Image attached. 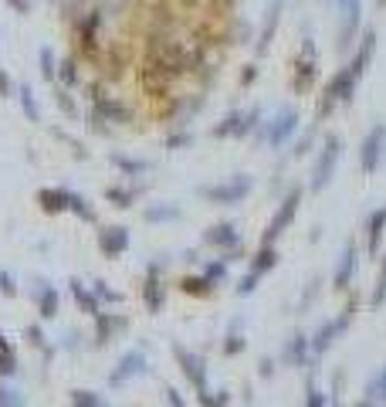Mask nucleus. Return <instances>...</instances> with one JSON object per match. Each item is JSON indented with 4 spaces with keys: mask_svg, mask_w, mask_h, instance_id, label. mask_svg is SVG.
<instances>
[{
    "mask_svg": "<svg viewBox=\"0 0 386 407\" xmlns=\"http://www.w3.org/2000/svg\"><path fill=\"white\" fill-rule=\"evenodd\" d=\"M339 160H343V136L329 132V136L322 139V146H318V157H315V163H312V180H309L312 194H322V190L332 183Z\"/></svg>",
    "mask_w": 386,
    "mask_h": 407,
    "instance_id": "1",
    "label": "nucleus"
},
{
    "mask_svg": "<svg viewBox=\"0 0 386 407\" xmlns=\"http://www.w3.org/2000/svg\"><path fill=\"white\" fill-rule=\"evenodd\" d=\"M315 79H318V51H315V41L305 34L302 44H298L295 61H292V92L295 95H309Z\"/></svg>",
    "mask_w": 386,
    "mask_h": 407,
    "instance_id": "2",
    "label": "nucleus"
},
{
    "mask_svg": "<svg viewBox=\"0 0 386 407\" xmlns=\"http://www.w3.org/2000/svg\"><path fill=\"white\" fill-rule=\"evenodd\" d=\"M295 132H298V109H295V106L278 109V112H274V119L258 126V136H261V139H268L271 150H281V146H285Z\"/></svg>",
    "mask_w": 386,
    "mask_h": 407,
    "instance_id": "3",
    "label": "nucleus"
},
{
    "mask_svg": "<svg viewBox=\"0 0 386 407\" xmlns=\"http://www.w3.org/2000/svg\"><path fill=\"white\" fill-rule=\"evenodd\" d=\"M251 177L247 173H237V177H231V180H224V183H214V187H200L196 194L200 197H207V201L214 204H241L247 194H251Z\"/></svg>",
    "mask_w": 386,
    "mask_h": 407,
    "instance_id": "4",
    "label": "nucleus"
},
{
    "mask_svg": "<svg viewBox=\"0 0 386 407\" xmlns=\"http://www.w3.org/2000/svg\"><path fill=\"white\" fill-rule=\"evenodd\" d=\"M383 160H386V126L383 122H376V126L366 132L363 146H359V163H363L366 173H376Z\"/></svg>",
    "mask_w": 386,
    "mask_h": 407,
    "instance_id": "5",
    "label": "nucleus"
},
{
    "mask_svg": "<svg viewBox=\"0 0 386 407\" xmlns=\"http://www.w3.org/2000/svg\"><path fill=\"white\" fill-rule=\"evenodd\" d=\"M302 187H292L288 190V197L281 201V207L274 210V217H271V224H268V231H265V244H274L278 238H281V231L295 221V214H298V204H302Z\"/></svg>",
    "mask_w": 386,
    "mask_h": 407,
    "instance_id": "6",
    "label": "nucleus"
},
{
    "mask_svg": "<svg viewBox=\"0 0 386 407\" xmlns=\"http://www.w3.org/2000/svg\"><path fill=\"white\" fill-rule=\"evenodd\" d=\"M281 14H285V0H268L265 7V17H261V31H258V41H254V54L265 58L274 44V34H278V24H281Z\"/></svg>",
    "mask_w": 386,
    "mask_h": 407,
    "instance_id": "7",
    "label": "nucleus"
},
{
    "mask_svg": "<svg viewBox=\"0 0 386 407\" xmlns=\"http://www.w3.org/2000/svg\"><path fill=\"white\" fill-rule=\"evenodd\" d=\"M352 316H356V306H349V309L343 312V316H339V319H332V323L322 326V329H318V332L312 336V343H309L312 353H315V357H322V353H325V350H329V346H332V343H336V339H339V336H343V332L349 329Z\"/></svg>",
    "mask_w": 386,
    "mask_h": 407,
    "instance_id": "8",
    "label": "nucleus"
},
{
    "mask_svg": "<svg viewBox=\"0 0 386 407\" xmlns=\"http://www.w3.org/2000/svg\"><path fill=\"white\" fill-rule=\"evenodd\" d=\"M146 370H150L146 353H143V350H129V353H122V360H119L116 370H112V377H109V387H122L125 380H132V377H143Z\"/></svg>",
    "mask_w": 386,
    "mask_h": 407,
    "instance_id": "9",
    "label": "nucleus"
},
{
    "mask_svg": "<svg viewBox=\"0 0 386 407\" xmlns=\"http://www.w3.org/2000/svg\"><path fill=\"white\" fill-rule=\"evenodd\" d=\"M173 357H176V364L183 366L187 380L196 387V394L207 390V364H203V357L193 353V350H187V346H173Z\"/></svg>",
    "mask_w": 386,
    "mask_h": 407,
    "instance_id": "10",
    "label": "nucleus"
},
{
    "mask_svg": "<svg viewBox=\"0 0 386 407\" xmlns=\"http://www.w3.org/2000/svg\"><path fill=\"white\" fill-rule=\"evenodd\" d=\"M129 248V231L125 228H102L99 231V251L105 258H119Z\"/></svg>",
    "mask_w": 386,
    "mask_h": 407,
    "instance_id": "11",
    "label": "nucleus"
},
{
    "mask_svg": "<svg viewBox=\"0 0 386 407\" xmlns=\"http://www.w3.org/2000/svg\"><path fill=\"white\" fill-rule=\"evenodd\" d=\"M356 265H359V251H356V244H349L346 251H343V258H339V265H336V275H332V285H336L339 292H346L349 285H352Z\"/></svg>",
    "mask_w": 386,
    "mask_h": 407,
    "instance_id": "12",
    "label": "nucleus"
},
{
    "mask_svg": "<svg viewBox=\"0 0 386 407\" xmlns=\"http://www.w3.org/2000/svg\"><path fill=\"white\" fill-rule=\"evenodd\" d=\"M383 231H386V204L376 207L369 217H366V251L376 255L380 244H383Z\"/></svg>",
    "mask_w": 386,
    "mask_h": 407,
    "instance_id": "13",
    "label": "nucleus"
},
{
    "mask_svg": "<svg viewBox=\"0 0 386 407\" xmlns=\"http://www.w3.org/2000/svg\"><path fill=\"white\" fill-rule=\"evenodd\" d=\"M309 336L305 332H295L292 339H288V346L281 350V364L285 366H302L305 360H309Z\"/></svg>",
    "mask_w": 386,
    "mask_h": 407,
    "instance_id": "14",
    "label": "nucleus"
},
{
    "mask_svg": "<svg viewBox=\"0 0 386 407\" xmlns=\"http://www.w3.org/2000/svg\"><path fill=\"white\" fill-rule=\"evenodd\" d=\"M241 241L237 238V228L234 224H214L210 231H203V244H210V248H234V244Z\"/></svg>",
    "mask_w": 386,
    "mask_h": 407,
    "instance_id": "15",
    "label": "nucleus"
},
{
    "mask_svg": "<svg viewBox=\"0 0 386 407\" xmlns=\"http://www.w3.org/2000/svg\"><path fill=\"white\" fill-rule=\"evenodd\" d=\"M125 319L122 316H109V312H95V346H105L112 339V332L122 329Z\"/></svg>",
    "mask_w": 386,
    "mask_h": 407,
    "instance_id": "16",
    "label": "nucleus"
},
{
    "mask_svg": "<svg viewBox=\"0 0 386 407\" xmlns=\"http://www.w3.org/2000/svg\"><path fill=\"white\" fill-rule=\"evenodd\" d=\"M159 275V268H150V279H146V288H143V299H146V306H150V312H159L163 309V299H166V292H163V282L156 279Z\"/></svg>",
    "mask_w": 386,
    "mask_h": 407,
    "instance_id": "17",
    "label": "nucleus"
},
{
    "mask_svg": "<svg viewBox=\"0 0 386 407\" xmlns=\"http://www.w3.org/2000/svg\"><path fill=\"white\" fill-rule=\"evenodd\" d=\"M180 207L176 204H150L146 210H143V221H150V224H166V221H180Z\"/></svg>",
    "mask_w": 386,
    "mask_h": 407,
    "instance_id": "18",
    "label": "nucleus"
},
{
    "mask_svg": "<svg viewBox=\"0 0 386 407\" xmlns=\"http://www.w3.org/2000/svg\"><path fill=\"white\" fill-rule=\"evenodd\" d=\"M38 204L44 214H61L65 210V187H41Z\"/></svg>",
    "mask_w": 386,
    "mask_h": 407,
    "instance_id": "19",
    "label": "nucleus"
},
{
    "mask_svg": "<svg viewBox=\"0 0 386 407\" xmlns=\"http://www.w3.org/2000/svg\"><path fill=\"white\" fill-rule=\"evenodd\" d=\"M68 288H72V295H75L78 309H81L85 316H95V312H99V295H95V292H88V288L78 282V279H72V282H68Z\"/></svg>",
    "mask_w": 386,
    "mask_h": 407,
    "instance_id": "20",
    "label": "nucleus"
},
{
    "mask_svg": "<svg viewBox=\"0 0 386 407\" xmlns=\"http://www.w3.org/2000/svg\"><path fill=\"white\" fill-rule=\"evenodd\" d=\"M65 210L78 214V217L88 221V224H95V207H88V201H85L81 194H75V190H68V187H65Z\"/></svg>",
    "mask_w": 386,
    "mask_h": 407,
    "instance_id": "21",
    "label": "nucleus"
},
{
    "mask_svg": "<svg viewBox=\"0 0 386 407\" xmlns=\"http://www.w3.org/2000/svg\"><path fill=\"white\" fill-rule=\"evenodd\" d=\"M34 299H38V309L44 319H54V316H58V292L48 282H41V288L34 292Z\"/></svg>",
    "mask_w": 386,
    "mask_h": 407,
    "instance_id": "22",
    "label": "nucleus"
},
{
    "mask_svg": "<svg viewBox=\"0 0 386 407\" xmlns=\"http://www.w3.org/2000/svg\"><path fill=\"white\" fill-rule=\"evenodd\" d=\"M278 265V251H274V244H261L258 248V255L251 258V272H258V275H265Z\"/></svg>",
    "mask_w": 386,
    "mask_h": 407,
    "instance_id": "23",
    "label": "nucleus"
},
{
    "mask_svg": "<svg viewBox=\"0 0 386 407\" xmlns=\"http://www.w3.org/2000/svg\"><path fill=\"white\" fill-rule=\"evenodd\" d=\"M38 68H41V79H44V81L58 79V58H54L51 44H41V48H38Z\"/></svg>",
    "mask_w": 386,
    "mask_h": 407,
    "instance_id": "24",
    "label": "nucleus"
},
{
    "mask_svg": "<svg viewBox=\"0 0 386 407\" xmlns=\"http://www.w3.org/2000/svg\"><path fill=\"white\" fill-rule=\"evenodd\" d=\"M17 373V353H14V343L0 332V377H14Z\"/></svg>",
    "mask_w": 386,
    "mask_h": 407,
    "instance_id": "25",
    "label": "nucleus"
},
{
    "mask_svg": "<svg viewBox=\"0 0 386 407\" xmlns=\"http://www.w3.org/2000/svg\"><path fill=\"white\" fill-rule=\"evenodd\" d=\"M54 81H61V88H75L78 85V54H68V58L58 61V79Z\"/></svg>",
    "mask_w": 386,
    "mask_h": 407,
    "instance_id": "26",
    "label": "nucleus"
},
{
    "mask_svg": "<svg viewBox=\"0 0 386 407\" xmlns=\"http://www.w3.org/2000/svg\"><path fill=\"white\" fill-rule=\"evenodd\" d=\"M143 190H146V187H109L105 197L112 201V207H132L136 197H143Z\"/></svg>",
    "mask_w": 386,
    "mask_h": 407,
    "instance_id": "27",
    "label": "nucleus"
},
{
    "mask_svg": "<svg viewBox=\"0 0 386 407\" xmlns=\"http://www.w3.org/2000/svg\"><path fill=\"white\" fill-rule=\"evenodd\" d=\"M261 122H265V112H261V109L241 112V122H237V129H234V139H244V136H251V132H254Z\"/></svg>",
    "mask_w": 386,
    "mask_h": 407,
    "instance_id": "28",
    "label": "nucleus"
},
{
    "mask_svg": "<svg viewBox=\"0 0 386 407\" xmlns=\"http://www.w3.org/2000/svg\"><path fill=\"white\" fill-rule=\"evenodd\" d=\"M17 102H21V109H24L28 122H41V109H38V99H34L31 85H21V88H17Z\"/></svg>",
    "mask_w": 386,
    "mask_h": 407,
    "instance_id": "29",
    "label": "nucleus"
},
{
    "mask_svg": "<svg viewBox=\"0 0 386 407\" xmlns=\"http://www.w3.org/2000/svg\"><path fill=\"white\" fill-rule=\"evenodd\" d=\"M109 160H112V166L122 170V177H143V173L150 170V163L146 160H129V157H122V153H112Z\"/></svg>",
    "mask_w": 386,
    "mask_h": 407,
    "instance_id": "30",
    "label": "nucleus"
},
{
    "mask_svg": "<svg viewBox=\"0 0 386 407\" xmlns=\"http://www.w3.org/2000/svg\"><path fill=\"white\" fill-rule=\"evenodd\" d=\"M366 401H373L376 407L386 404V366L369 380V387H366Z\"/></svg>",
    "mask_w": 386,
    "mask_h": 407,
    "instance_id": "31",
    "label": "nucleus"
},
{
    "mask_svg": "<svg viewBox=\"0 0 386 407\" xmlns=\"http://www.w3.org/2000/svg\"><path fill=\"white\" fill-rule=\"evenodd\" d=\"M196 401H200V407H227L231 404V390H200Z\"/></svg>",
    "mask_w": 386,
    "mask_h": 407,
    "instance_id": "32",
    "label": "nucleus"
},
{
    "mask_svg": "<svg viewBox=\"0 0 386 407\" xmlns=\"http://www.w3.org/2000/svg\"><path fill=\"white\" fill-rule=\"evenodd\" d=\"M237 122H241V112H227L224 119L210 129V136H214V139H227V136H231V139H234V129H237Z\"/></svg>",
    "mask_w": 386,
    "mask_h": 407,
    "instance_id": "33",
    "label": "nucleus"
},
{
    "mask_svg": "<svg viewBox=\"0 0 386 407\" xmlns=\"http://www.w3.org/2000/svg\"><path fill=\"white\" fill-rule=\"evenodd\" d=\"M386 302V255H383V265H380V279H376V288H373V295H369V306L373 309H380Z\"/></svg>",
    "mask_w": 386,
    "mask_h": 407,
    "instance_id": "34",
    "label": "nucleus"
},
{
    "mask_svg": "<svg viewBox=\"0 0 386 407\" xmlns=\"http://www.w3.org/2000/svg\"><path fill=\"white\" fill-rule=\"evenodd\" d=\"M68 397H72V407H105L102 404V397L92 394V390H72Z\"/></svg>",
    "mask_w": 386,
    "mask_h": 407,
    "instance_id": "35",
    "label": "nucleus"
},
{
    "mask_svg": "<svg viewBox=\"0 0 386 407\" xmlns=\"http://www.w3.org/2000/svg\"><path fill=\"white\" fill-rule=\"evenodd\" d=\"M180 288H183V292H190V295H207L214 285L207 282L203 275H196V279H183V282H180Z\"/></svg>",
    "mask_w": 386,
    "mask_h": 407,
    "instance_id": "36",
    "label": "nucleus"
},
{
    "mask_svg": "<svg viewBox=\"0 0 386 407\" xmlns=\"http://www.w3.org/2000/svg\"><path fill=\"white\" fill-rule=\"evenodd\" d=\"M312 143H315V122H312V129L295 143V150H292V157L295 160H302V157H309V150H312Z\"/></svg>",
    "mask_w": 386,
    "mask_h": 407,
    "instance_id": "37",
    "label": "nucleus"
},
{
    "mask_svg": "<svg viewBox=\"0 0 386 407\" xmlns=\"http://www.w3.org/2000/svg\"><path fill=\"white\" fill-rule=\"evenodd\" d=\"M244 346H247V339H244L241 332H234V336H227V339H224V353H227V357L244 353Z\"/></svg>",
    "mask_w": 386,
    "mask_h": 407,
    "instance_id": "38",
    "label": "nucleus"
},
{
    "mask_svg": "<svg viewBox=\"0 0 386 407\" xmlns=\"http://www.w3.org/2000/svg\"><path fill=\"white\" fill-rule=\"evenodd\" d=\"M258 282H261V275H258V272H247V275L237 282V295H251V292L258 288Z\"/></svg>",
    "mask_w": 386,
    "mask_h": 407,
    "instance_id": "39",
    "label": "nucleus"
},
{
    "mask_svg": "<svg viewBox=\"0 0 386 407\" xmlns=\"http://www.w3.org/2000/svg\"><path fill=\"white\" fill-rule=\"evenodd\" d=\"M224 265H227V261H210V265L203 268V279H207L210 285H217L221 279H224Z\"/></svg>",
    "mask_w": 386,
    "mask_h": 407,
    "instance_id": "40",
    "label": "nucleus"
},
{
    "mask_svg": "<svg viewBox=\"0 0 386 407\" xmlns=\"http://www.w3.org/2000/svg\"><path fill=\"white\" fill-rule=\"evenodd\" d=\"M54 102H58V109H61V112H68V116H75V102H72V95H68V88H58V92H54Z\"/></svg>",
    "mask_w": 386,
    "mask_h": 407,
    "instance_id": "41",
    "label": "nucleus"
},
{
    "mask_svg": "<svg viewBox=\"0 0 386 407\" xmlns=\"http://www.w3.org/2000/svg\"><path fill=\"white\" fill-rule=\"evenodd\" d=\"M0 407H24V401H21V394H17V390L0 387Z\"/></svg>",
    "mask_w": 386,
    "mask_h": 407,
    "instance_id": "42",
    "label": "nucleus"
},
{
    "mask_svg": "<svg viewBox=\"0 0 386 407\" xmlns=\"http://www.w3.org/2000/svg\"><path fill=\"white\" fill-rule=\"evenodd\" d=\"M92 292H95L99 299H105V302H122V295H119V292H112V288H105V282H102V279L92 285Z\"/></svg>",
    "mask_w": 386,
    "mask_h": 407,
    "instance_id": "43",
    "label": "nucleus"
},
{
    "mask_svg": "<svg viewBox=\"0 0 386 407\" xmlns=\"http://www.w3.org/2000/svg\"><path fill=\"white\" fill-rule=\"evenodd\" d=\"M0 295H17V282H14V275L10 272H0Z\"/></svg>",
    "mask_w": 386,
    "mask_h": 407,
    "instance_id": "44",
    "label": "nucleus"
},
{
    "mask_svg": "<svg viewBox=\"0 0 386 407\" xmlns=\"http://www.w3.org/2000/svg\"><path fill=\"white\" fill-rule=\"evenodd\" d=\"M305 407H325V394L315 390V384L309 380V397H305Z\"/></svg>",
    "mask_w": 386,
    "mask_h": 407,
    "instance_id": "45",
    "label": "nucleus"
},
{
    "mask_svg": "<svg viewBox=\"0 0 386 407\" xmlns=\"http://www.w3.org/2000/svg\"><path fill=\"white\" fill-rule=\"evenodd\" d=\"M190 143H193L190 132H180V136H170L166 139V150H180V146H190Z\"/></svg>",
    "mask_w": 386,
    "mask_h": 407,
    "instance_id": "46",
    "label": "nucleus"
},
{
    "mask_svg": "<svg viewBox=\"0 0 386 407\" xmlns=\"http://www.w3.org/2000/svg\"><path fill=\"white\" fill-rule=\"evenodd\" d=\"M258 79V65H244V72H241V88H251Z\"/></svg>",
    "mask_w": 386,
    "mask_h": 407,
    "instance_id": "47",
    "label": "nucleus"
},
{
    "mask_svg": "<svg viewBox=\"0 0 386 407\" xmlns=\"http://www.w3.org/2000/svg\"><path fill=\"white\" fill-rule=\"evenodd\" d=\"M14 95V81H10V75L0 68V99H10Z\"/></svg>",
    "mask_w": 386,
    "mask_h": 407,
    "instance_id": "48",
    "label": "nucleus"
},
{
    "mask_svg": "<svg viewBox=\"0 0 386 407\" xmlns=\"http://www.w3.org/2000/svg\"><path fill=\"white\" fill-rule=\"evenodd\" d=\"M31 3L34 0H7V7H14L17 14H31Z\"/></svg>",
    "mask_w": 386,
    "mask_h": 407,
    "instance_id": "49",
    "label": "nucleus"
},
{
    "mask_svg": "<svg viewBox=\"0 0 386 407\" xmlns=\"http://www.w3.org/2000/svg\"><path fill=\"white\" fill-rule=\"evenodd\" d=\"M28 339H31V346H44V332H41L38 326H31V329H28Z\"/></svg>",
    "mask_w": 386,
    "mask_h": 407,
    "instance_id": "50",
    "label": "nucleus"
},
{
    "mask_svg": "<svg viewBox=\"0 0 386 407\" xmlns=\"http://www.w3.org/2000/svg\"><path fill=\"white\" fill-rule=\"evenodd\" d=\"M166 401H170V407H187L183 397H180V390H173V387H166Z\"/></svg>",
    "mask_w": 386,
    "mask_h": 407,
    "instance_id": "51",
    "label": "nucleus"
},
{
    "mask_svg": "<svg viewBox=\"0 0 386 407\" xmlns=\"http://www.w3.org/2000/svg\"><path fill=\"white\" fill-rule=\"evenodd\" d=\"M271 373H274V364H271V360H265V364H261V377H271Z\"/></svg>",
    "mask_w": 386,
    "mask_h": 407,
    "instance_id": "52",
    "label": "nucleus"
},
{
    "mask_svg": "<svg viewBox=\"0 0 386 407\" xmlns=\"http://www.w3.org/2000/svg\"><path fill=\"white\" fill-rule=\"evenodd\" d=\"M356 407H376V404H373V401H366V397H363V401H359V404H356Z\"/></svg>",
    "mask_w": 386,
    "mask_h": 407,
    "instance_id": "53",
    "label": "nucleus"
},
{
    "mask_svg": "<svg viewBox=\"0 0 386 407\" xmlns=\"http://www.w3.org/2000/svg\"><path fill=\"white\" fill-rule=\"evenodd\" d=\"M325 3H332V0H325Z\"/></svg>",
    "mask_w": 386,
    "mask_h": 407,
    "instance_id": "54",
    "label": "nucleus"
}]
</instances>
